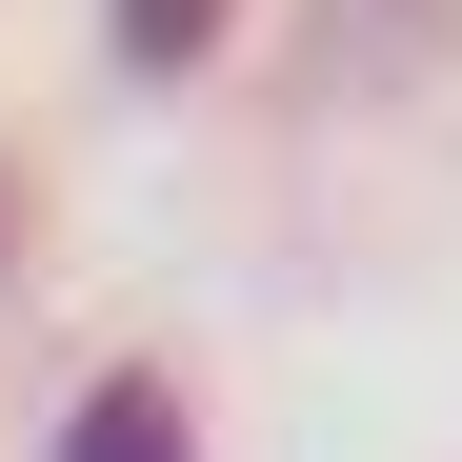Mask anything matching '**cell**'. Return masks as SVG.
Instances as JSON below:
<instances>
[{
	"label": "cell",
	"mask_w": 462,
	"mask_h": 462,
	"mask_svg": "<svg viewBox=\"0 0 462 462\" xmlns=\"http://www.w3.org/2000/svg\"><path fill=\"white\" fill-rule=\"evenodd\" d=\"M60 462H181V402L162 382H101V402L60 422Z\"/></svg>",
	"instance_id": "6da1fadb"
},
{
	"label": "cell",
	"mask_w": 462,
	"mask_h": 462,
	"mask_svg": "<svg viewBox=\"0 0 462 462\" xmlns=\"http://www.w3.org/2000/svg\"><path fill=\"white\" fill-rule=\"evenodd\" d=\"M322 41H342V60H442L462 0H322Z\"/></svg>",
	"instance_id": "7a4b0ae2"
},
{
	"label": "cell",
	"mask_w": 462,
	"mask_h": 462,
	"mask_svg": "<svg viewBox=\"0 0 462 462\" xmlns=\"http://www.w3.org/2000/svg\"><path fill=\"white\" fill-rule=\"evenodd\" d=\"M221 41V0H121V60H141V81H162V60H201Z\"/></svg>",
	"instance_id": "3957f363"
}]
</instances>
